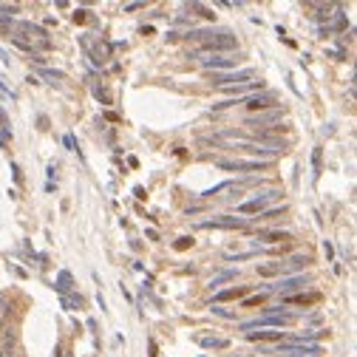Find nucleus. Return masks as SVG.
Returning <instances> with one entry per match:
<instances>
[{
    "instance_id": "obj_33",
    "label": "nucleus",
    "mask_w": 357,
    "mask_h": 357,
    "mask_svg": "<svg viewBox=\"0 0 357 357\" xmlns=\"http://www.w3.org/2000/svg\"><path fill=\"white\" fill-rule=\"evenodd\" d=\"M82 20H85V12H82V9H77V12H74V23H82Z\"/></svg>"
},
{
    "instance_id": "obj_26",
    "label": "nucleus",
    "mask_w": 357,
    "mask_h": 357,
    "mask_svg": "<svg viewBox=\"0 0 357 357\" xmlns=\"http://www.w3.org/2000/svg\"><path fill=\"white\" fill-rule=\"evenodd\" d=\"M12 14H17L14 3H0V20H12Z\"/></svg>"
},
{
    "instance_id": "obj_11",
    "label": "nucleus",
    "mask_w": 357,
    "mask_h": 357,
    "mask_svg": "<svg viewBox=\"0 0 357 357\" xmlns=\"http://www.w3.org/2000/svg\"><path fill=\"white\" fill-rule=\"evenodd\" d=\"M269 162L264 159H250V162H244V159H230V162H219V167L221 170H264Z\"/></svg>"
},
{
    "instance_id": "obj_35",
    "label": "nucleus",
    "mask_w": 357,
    "mask_h": 357,
    "mask_svg": "<svg viewBox=\"0 0 357 357\" xmlns=\"http://www.w3.org/2000/svg\"><path fill=\"white\" fill-rule=\"evenodd\" d=\"M6 312H9V309H6V300L0 298V323H3V318H6Z\"/></svg>"
},
{
    "instance_id": "obj_1",
    "label": "nucleus",
    "mask_w": 357,
    "mask_h": 357,
    "mask_svg": "<svg viewBox=\"0 0 357 357\" xmlns=\"http://www.w3.org/2000/svg\"><path fill=\"white\" fill-rule=\"evenodd\" d=\"M185 37L193 43H201L204 54H230L235 48V37L227 29H190Z\"/></svg>"
},
{
    "instance_id": "obj_25",
    "label": "nucleus",
    "mask_w": 357,
    "mask_h": 357,
    "mask_svg": "<svg viewBox=\"0 0 357 357\" xmlns=\"http://www.w3.org/2000/svg\"><path fill=\"white\" fill-rule=\"evenodd\" d=\"M187 9H190V12H198V17H207V20H213V17H216V14L210 12L207 6H201V3H187Z\"/></svg>"
},
{
    "instance_id": "obj_28",
    "label": "nucleus",
    "mask_w": 357,
    "mask_h": 357,
    "mask_svg": "<svg viewBox=\"0 0 357 357\" xmlns=\"http://www.w3.org/2000/svg\"><path fill=\"white\" fill-rule=\"evenodd\" d=\"M94 97H97V99H102V105H111V94L105 91L102 85H94Z\"/></svg>"
},
{
    "instance_id": "obj_12",
    "label": "nucleus",
    "mask_w": 357,
    "mask_h": 357,
    "mask_svg": "<svg viewBox=\"0 0 357 357\" xmlns=\"http://www.w3.org/2000/svg\"><path fill=\"white\" fill-rule=\"evenodd\" d=\"M275 102V94L269 91H261V94H250L247 99H244V105L250 108V111H264V108H269V105Z\"/></svg>"
},
{
    "instance_id": "obj_20",
    "label": "nucleus",
    "mask_w": 357,
    "mask_h": 357,
    "mask_svg": "<svg viewBox=\"0 0 357 357\" xmlns=\"http://www.w3.org/2000/svg\"><path fill=\"white\" fill-rule=\"evenodd\" d=\"M241 295H247V289H244V287H232V289H224V292H219V295H216V300H232V298H241Z\"/></svg>"
},
{
    "instance_id": "obj_8",
    "label": "nucleus",
    "mask_w": 357,
    "mask_h": 357,
    "mask_svg": "<svg viewBox=\"0 0 357 357\" xmlns=\"http://www.w3.org/2000/svg\"><path fill=\"white\" fill-rule=\"evenodd\" d=\"M255 80L253 68H241V71H224V74H213V82L219 88H230V85H244V82Z\"/></svg>"
},
{
    "instance_id": "obj_9",
    "label": "nucleus",
    "mask_w": 357,
    "mask_h": 357,
    "mask_svg": "<svg viewBox=\"0 0 357 357\" xmlns=\"http://www.w3.org/2000/svg\"><path fill=\"white\" fill-rule=\"evenodd\" d=\"M201 230H238V227H247V219H235V216H216V219L198 221Z\"/></svg>"
},
{
    "instance_id": "obj_37",
    "label": "nucleus",
    "mask_w": 357,
    "mask_h": 357,
    "mask_svg": "<svg viewBox=\"0 0 357 357\" xmlns=\"http://www.w3.org/2000/svg\"><path fill=\"white\" fill-rule=\"evenodd\" d=\"M201 357H204V355H201Z\"/></svg>"
},
{
    "instance_id": "obj_3",
    "label": "nucleus",
    "mask_w": 357,
    "mask_h": 357,
    "mask_svg": "<svg viewBox=\"0 0 357 357\" xmlns=\"http://www.w3.org/2000/svg\"><path fill=\"white\" fill-rule=\"evenodd\" d=\"M284 309H287V306H272V309H266L261 318L241 323V332H255V329H275V326H289V323L298 321V315L284 312Z\"/></svg>"
},
{
    "instance_id": "obj_10",
    "label": "nucleus",
    "mask_w": 357,
    "mask_h": 357,
    "mask_svg": "<svg viewBox=\"0 0 357 357\" xmlns=\"http://www.w3.org/2000/svg\"><path fill=\"white\" fill-rule=\"evenodd\" d=\"M306 284H309V278L306 275H295V278H284V281H278V284H266V292H269V295L278 292V295L287 298L289 292H298V289H303Z\"/></svg>"
},
{
    "instance_id": "obj_27",
    "label": "nucleus",
    "mask_w": 357,
    "mask_h": 357,
    "mask_svg": "<svg viewBox=\"0 0 357 357\" xmlns=\"http://www.w3.org/2000/svg\"><path fill=\"white\" fill-rule=\"evenodd\" d=\"M227 187H232V182H221V185H216V187H210V190H204L198 198H213L216 193H221V190H227Z\"/></svg>"
},
{
    "instance_id": "obj_15",
    "label": "nucleus",
    "mask_w": 357,
    "mask_h": 357,
    "mask_svg": "<svg viewBox=\"0 0 357 357\" xmlns=\"http://www.w3.org/2000/svg\"><path fill=\"white\" fill-rule=\"evenodd\" d=\"M54 289L60 292V298H63V295H71V289H74V278H71L68 269H63V272L57 275V281H54Z\"/></svg>"
},
{
    "instance_id": "obj_5",
    "label": "nucleus",
    "mask_w": 357,
    "mask_h": 357,
    "mask_svg": "<svg viewBox=\"0 0 357 357\" xmlns=\"http://www.w3.org/2000/svg\"><path fill=\"white\" fill-rule=\"evenodd\" d=\"M306 264H309V255H292V258L281 261V264L258 266V272H261V275H281V272H295V269H303Z\"/></svg>"
},
{
    "instance_id": "obj_34",
    "label": "nucleus",
    "mask_w": 357,
    "mask_h": 357,
    "mask_svg": "<svg viewBox=\"0 0 357 357\" xmlns=\"http://www.w3.org/2000/svg\"><path fill=\"white\" fill-rule=\"evenodd\" d=\"M65 148H68V150H77V142H74V136H65Z\"/></svg>"
},
{
    "instance_id": "obj_24",
    "label": "nucleus",
    "mask_w": 357,
    "mask_h": 357,
    "mask_svg": "<svg viewBox=\"0 0 357 357\" xmlns=\"http://www.w3.org/2000/svg\"><path fill=\"white\" fill-rule=\"evenodd\" d=\"M37 74H40L43 80H48V82H60V80H65V74H63V71H51V68H40Z\"/></svg>"
},
{
    "instance_id": "obj_36",
    "label": "nucleus",
    "mask_w": 357,
    "mask_h": 357,
    "mask_svg": "<svg viewBox=\"0 0 357 357\" xmlns=\"http://www.w3.org/2000/svg\"><path fill=\"white\" fill-rule=\"evenodd\" d=\"M0 125H6V114L3 111H0Z\"/></svg>"
},
{
    "instance_id": "obj_2",
    "label": "nucleus",
    "mask_w": 357,
    "mask_h": 357,
    "mask_svg": "<svg viewBox=\"0 0 357 357\" xmlns=\"http://www.w3.org/2000/svg\"><path fill=\"white\" fill-rule=\"evenodd\" d=\"M14 43H17V46H23L26 51H34V48H48V46H51L46 29H43V26H37V23H32V20H20V23H14Z\"/></svg>"
},
{
    "instance_id": "obj_23",
    "label": "nucleus",
    "mask_w": 357,
    "mask_h": 357,
    "mask_svg": "<svg viewBox=\"0 0 357 357\" xmlns=\"http://www.w3.org/2000/svg\"><path fill=\"white\" fill-rule=\"evenodd\" d=\"M261 250V247H258ZM258 250H250V253H224V261H247V258H255Z\"/></svg>"
},
{
    "instance_id": "obj_32",
    "label": "nucleus",
    "mask_w": 357,
    "mask_h": 357,
    "mask_svg": "<svg viewBox=\"0 0 357 357\" xmlns=\"http://www.w3.org/2000/svg\"><path fill=\"white\" fill-rule=\"evenodd\" d=\"M136 9H145V3H128L125 12H136Z\"/></svg>"
},
{
    "instance_id": "obj_14",
    "label": "nucleus",
    "mask_w": 357,
    "mask_h": 357,
    "mask_svg": "<svg viewBox=\"0 0 357 357\" xmlns=\"http://www.w3.org/2000/svg\"><path fill=\"white\" fill-rule=\"evenodd\" d=\"M196 343L201 346V349H227L230 340H227V337H213V334H198Z\"/></svg>"
},
{
    "instance_id": "obj_4",
    "label": "nucleus",
    "mask_w": 357,
    "mask_h": 357,
    "mask_svg": "<svg viewBox=\"0 0 357 357\" xmlns=\"http://www.w3.org/2000/svg\"><path fill=\"white\" fill-rule=\"evenodd\" d=\"M281 196H284L281 190H261V193H255V198L241 201L238 204V213H244V216H250V213H266V204L269 201H278Z\"/></svg>"
},
{
    "instance_id": "obj_31",
    "label": "nucleus",
    "mask_w": 357,
    "mask_h": 357,
    "mask_svg": "<svg viewBox=\"0 0 357 357\" xmlns=\"http://www.w3.org/2000/svg\"><path fill=\"white\" fill-rule=\"evenodd\" d=\"M9 139H12V133H9V128H0V148H3V145H6Z\"/></svg>"
},
{
    "instance_id": "obj_30",
    "label": "nucleus",
    "mask_w": 357,
    "mask_h": 357,
    "mask_svg": "<svg viewBox=\"0 0 357 357\" xmlns=\"http://www.w3.org/2000/svg\"><path fill=\"white\" fill-rule=\"evenodd\" d=\"M187 247H193V238H190V235H185V238L176 241V250H187Z\"/></svg>"
},
{
    "instance_id": "obj_22",
    "label": "nucleus",
    "mask_w": 357,
    "mask_h": 357,
    "mask_svg": "<svg viewBox=\"0 0 357 357\" xmlns=\"http://www.w3.org/2000/svg\"><path fill=\"white\" fill-rule=\"evenodd\" d=\"M312 179H315V182L321 179V148L312 150Z\"/></svg>"
},
{
    "instance_id": "obj_16",
    "label": "nucleus",
    "mask_w": 357,
    "mask_h": 357,
    "mask_svg": "<svg viewBox=\"0 0 357 357\" xmlns=\"http://www.w3.org/2000/svg\"><path fill=\"white\" fill-rule=\"evenodd\" d=\"M250 340H278V343H284V337L287 334L278 332V329H261V332H247Z\"/></svg>"
},
{
    "instance_id": "obj_18",
    "label": "nucleus",
    "mask_w": 357,
    "mask_h": 357,
    "mask_svg": "<svg viewBox=\"0 0 357 357\" xmlns=\"http://www.w3.org/2000/svg\"><path fill=\"white\" fill-rule=\"evenodd\" d=\"M235 275H238V269H224V272H219L216 278H210V289H219L221 284H227V281H232Z\"/></svg>"
},
{
    "instance_id": "obj_7",
    "label": "nucleus",
    "mask_w": 357,
    "mask_h": 357,
    "mask_svg": "<svg viewBox=\"0 0 357 357\" xmlns=\"http://www.w3.org/2000/svg\"><path fill=\"white\" fill-rule=\"evenodd\" d=\"M275 355H281V357H318L321 355V346H315V343H278Z\"/></svg>"
},
{
    "instance_id": "obj_19",
    "label": "nucleus",
    "mask_w": 357,
    "mask_h": 357,
    "mask_svg": "<svg viewBox=\"0 0 357 357\" xmlns=\"http://www.w3.org/2000/svg\"><path fill=\"white\" fill-rule=\"evenodd\" d=\"M60 303H63V309L74 312V309H82V303H85V300H82L80 295H63V298H60Z\"/></svg>"
},
{
    "instance_id": "obj_6",
    "label": "nucleus",
    "mask_w": 357,
    "mask_h": 357,
    "mask_svg": "<svg viewBox=\"0 0 357 357\" xmlns=\"http://www.w3.org/2000/svg\"><path fill=\"white\" fill-rule=\"evenodd\" d=\"M193 57L204 65V68H232L238 60H241V54H204V51H193Z\"/></svg>"
},
{
    "instance_id": "obj_21",
    "label": "nucleus",
    "mask_w": 357,
    "mask_h": 357,
    "mask_svg": "<svg viewBox=\"0 0 357 357\" xmlns=\"http://www.w3.org/2000/svg\"><path fill=\"white\" fill-rule=\"evenodd\" d=\"M318 298H321L318 292H309V295H298V298H284V303H281V306H287V303H315Z\"/></svg>"
},
{
    "instance_id": "obj_13",
    "label": "nucleus",
    "mask_w": 357,
    "mask_h": 357,
    "mask_svg": "<svg viewBox=\"0 0 357 357\" xmlns=\"http://www.w3.org/2000/svg\"><path fill=\"white\" fill-rule=\"evenodd\" d=\"M284 116H287V111H284V108H275V111H269V114L250 116V119H247V125H261V128H266V125H272V122H281Z\"/></svg>"
},
{
    "instance_id": "obj_29",
    "label": "nucleus",
    "mask_w": 357,
    "mask_h": 357,
    "mask_svg": "<svg viewBox=\"0 0 357 357\" xmlns=\"http://www.w3.org/2000/svg\"><path fill=\"white\" fill-rule=\"evenodd\" d=\"M258 238H272V241H287V238H289V235H287V232H258Z\"/></svg>"
},
{
    "instance_id": "obj_17",
    "label": "nucleus",
    "mask_w": 357,
    "mask_h": 357,
    "mask_svg": "<svg viewBox=\"0 0 357 357\" xmlns=\"http://www.w3.org/2000/svg\"><path fill=\"white\" fill-rule=\"evenodd\" d=\"M323 332H318V329H306V332H298V334H292L287 343H309V340H318Z\"/></svg>"
}]
</instances>
